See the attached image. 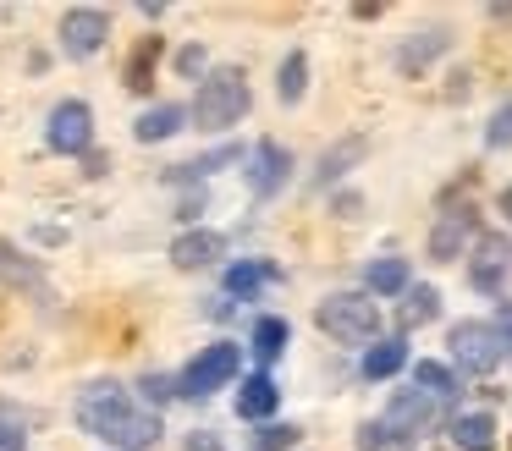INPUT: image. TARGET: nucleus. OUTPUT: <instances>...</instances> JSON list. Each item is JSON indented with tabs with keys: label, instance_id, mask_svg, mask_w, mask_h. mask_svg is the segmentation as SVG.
<instances>
[{
	"label": "nucleus",
	"instance_id": "f3484780",
	"mask_svg": "<svg viewBox=\"0 0 512 451\" xmlns=\"http://www.w3.org/2000/svg\"><path fill=\"white\" fill-rule=\"evenodd\" d=\"M402 363H408V341H402V336H386L380 347L364 352V380H391Z\"/></svg>",
	"mask_w": 512,
	"mask_h": 451
},
{
	"label": "nucleus",
	"instance_id": "7ed1b4c3",
	"mask_svg": "<svg viewBox=\"0 0 512 451\" xmlns=\"http://www.w3.org/2000/svg\"><path fill=\"white\" fill-rule=\"evenodd\" d=\"M320 330L336 341H375L380 330V303L369 292H336L320 303Z\"/></svg>",
	"mask_w": 512,
	"mask_h": 451
},
{
	"label": "nucleus",
	"instance_id": "a211bd4d",
	"mask_svg": "<svg viewBox=\"0 0 512 451\" xmlns=\"http://www.w3.org/2000/svg\"><path fill=\"white\" fill-rule=\"evenodd\" d=\"M413 391H424V396H435V402H452L457 396V374L446 369V363H413Z\"/></svg>",
	"mask_w": 512,
	"mask_h": 451
},
{
	"label": "nucleus",
	"instance_id": "f8f14e48",
	"mask_svg": "<svg viewBox=\"0 0 512 451\" xmlns=\"http://www.w3.org/2000/svg\"><path fill=\"white\" fill-rule=\"evenodd\" d=\"M468 237H474V204L446 209V215L435 220V231H430V253L435 259H457V253L468 248Z\"/></svg>",
	"mask_w": 512,
	"mask_h": 451
},
{
	"label": "nucleus",
	"instance_id": "6e6552de",
	"mask_svg": "<svg viewBox=\"0 0 512 451\" xmlns=\"http://www.w3.org/2000/svg\"><path fill=\"white\" fill-rule=\"evenodd\" d=\"M435 396H424V391H397L391 396V407H386V429L397 435V446H408V440H419L424 429L435 424Z\"/></svg>",
	"mask_w": 512,
	"mask_h": 451
},
{
	"label": "nucleus",
	"instance_id": "6ab92c4d",
	"mask_svg": "<svg viewBox=\"0 0 512 451\" xmlns=\"http://www.w3.org/2000/svg\"><path fill=\"white\" fill-rule=\"evenodd\" d=\"M281 352H287V319L265 314V319L254 325V358H259V363H276Z\"/></svg>",
	"mask_w": 512,
	"mask_h": 451
},
{
	"label": "nucleus",
	"instance_id": "5701e85b",
	"mask_svg": "<svg viewBox=\"0 0 512 451\" xmlns=\"http://www.w3.org/2000/svg\"><path fill=\"white\" fill-rule=\"evenodd\" d=\"M441 314V292L435 286H408V303H402V325H430V319Z\"/></svg>",
	"mask_w": 512,
	"mask_h": 451
},
{
	"label": "nucleus",
	"instance_id": "cd10ccee",
	"mask_svg": "<svg viewBox=\"0 0 512 451\" xmlns=\"http://www.w3.org/2000/svg\"><path fill=\"white\" fill-rule=\"evenodd\" d=\"M155 50H160L155 39H144V44H138L133 66H127V88H149V66H155Z\"/></svg>",
	"mask_w": 512,
	"mask_h": 451
},
{
	"label": "nucleus",
	"instance_id": "4468645a",
	"mask_svg": "<svg viewBox=\"0 0 512 451\" xmlns=\"http://www.w3.org/2000/svg\"><path fill=\"white\" fill-rule=\"evenodd\" d=\"M446 435H452L457 451H496V418L490 413H457L452 424H446Z\"/></svg>",
	"mask_w": 512,
	"mask_h": 451
},
{
	"label": "nucleus",
	"instance_id": "bb28decb",
	"mask_svg": "<svg viewBox=\"0 0 512 451\" xmlns=\"http://www.w3.org/2000/svg\"><path fill=\"white\" fill-rule=\"evenodd\" d=\"M358 154H364V138H353V143H342V149H331L320 160V182H331V176H342V165H353Z\"/></svg>",
	"mask_w": 512,
	"mask_h": 451
},
{
	"label": "nucleus",
	"instance_id": "f03ea898",
	"mask_svg": "<svg viewBox=\"0 0 512 451\" xmlns=\"http://www.w3.org/2000/svg\"><path fill=\"white\" fill-rule=\"evenodd\" d=\"M248 110V77L237 72V66H215L210 77L199 83V99H193V121L210 132L232 127V121H243Z\"/></svg>",
	"mask_w": 512,
	"mask_h": 451
},
{
	"label": "nucleus",
	"instance_id": "9d476101",
	"mask_svg": "<svg viewBox=\"0 0 512 451\" xmlns=\"http://www.w3.org/2000/svg\"><path fill=\"white\" fill-rule=\"evenodd\" d=\"M292 171V154L281 149V143H259L254 154H248V187H254L259 198H270L281 182H287Z\"/></svg>",
	"mask_w": 512,
	"mask_h": 451
},
{
	"label": "nucleus",
	"instance_id": "c85d7f7f",
	"mask_svg": "<svg viewBox=\"0 0 512 451\" xmlns=\"http://www.w3.org/2000/svg\"><path fill=\"white\" fill-rule=\"evenodd\" d=\"M485 143H490V149H507V143H512V99L496 110V116H490V127H485Z\"/></svg>",
	"mask_w": 512,
	"mask_h": 451
},
{
	"label": "nucleus",
	"instance_id": "0eeeda50",
	"mask_svg": "<svg viewBox=\"0 0 512 451\" xmlns=\"http://www.w3.org/2000/svg\"><path fill=\"white\" fill-rule=\"evenodd\" d=\"M45 143L56 154H89V143H94V110L83 105V99H61V105L50 110Z\"/></svg>",
	"mask_w": 512,
	"mask_h": 451
},
{
	"label": "nucleus",
	"instance_id": "412c9836",
	"mask_svg": "<svg viewBox=\"0 0 512 451\" xmlns=\"http://www.w3.org/2000/svg\"><path fill=\"white\" fill-rule=\"evenodd\" d=\"M303 88H309V61H303V50H292L287 61H281V77H276V94L281 105H298Z\"/></svg>",
	"mask_w": 512,
	"mask_h": 451
},
{
	"label": "nucleus",
	"instance_id": "4be33fe9",
	"mask_svg": "<svg viewBox=\"0 0 512 451\" xmlns=\"http://www.w3.org/2000/svg\"><path fill=\"white\" fill-rule=\"evenodd\" d=\"M265 281H276V270H270V264H259V259L232 264V270H226V292H232V297H254Z\"/></svg>",
	"mask_w": 512,
	"mask_h": 451
},
{
	"label": "nucleus",
	"instance_id": "20e7f679",
	"mask_svg": "<svg viewBox=\"0 0 512 451\" xmlns=\"http://www.w3.org/2000/svg\"><path fill=\"white\" fill-rule=\"evenodd\" d=\"M237 363H243V352L232 347V341H215V347H204L199 358L182 369V380H177V391L188 396V402H204L210 391H221L226 380L237 374Z\"/></svg>",
	"mask_w": 512,
	"mask_h": 451
},
{
	"label": "nucleus",
	"instance_id": "39448f33",
	"mask_svg": "<svg viewBox=\"0 0 512 451\" xmlns=\"http://www.w3.org/2000/svg\"><path fill=\"white\" fill-rule=\"evenodd\" d=\"M452 352H457V363H463L468 374H490L501 358H507V347H501V336H496V325H479V319H463V325H452Z\"/></svg>",
	"mask_w": 512,
	"mask_h": 451
},
{
	"label": "nucleus",
	"instance_id": "2eb2a0df",
	"mask_svg": "<svg viewBox=\"0 0 512 451\" xmlns=\"http://www.w3.org/2000/svg\"><path fill=\"white\" fill-rule=\"evenodd\" d=\"M446 44H452V39H446V33L441 28H430V33H413V39L408 44H402V55H397V66H402V72H424V66H430L435 61V55H446Z\"/></svg>",
	"mask_w": 512,
	"mask_h": 451
},
{
	"label": "nucleus",
	"instance_id": "72a5a7b5",
	"mask_svg": "<svg viewBox=\"0 0 512 451\" xmlns=\"http://www.w3.org/2000/svg\"><path fill=\"white\" fill-rule=\"evenodd\" d=\"M0 451H23V429L17 424H0Z\"/></svg>",
	"mask_w": 512,
	"mask_h": 451
},
{
	"label": "nucleus",
	"instance_id": "473e14b6",
	"mask_svg": "<svg viewBox=\"0 0 512 451\" xmlns=\"http://www.w3.org/2000/svg\"><path fill=\"white\" fill-rule=\"evenodd\" d=\"M490 325H496V336H501V347L512 352V303H501L496 308V319H490Z\"/></svg>",
	"mask_w": 512,
	"mask_h": 451
},
{
	"label": "nucleus",
	"instance_id": "aec40b11",
	"mask_svg": "<svg viewBox=\"0 0 512 451\" xmlns=\"http://www.w3.org/2000/svg\"><path fill=\"white\" fill-rule=\"evenodd\" d=\"M364 281H369V292H380V297L408 292V259H375Z\"/></svg>",
	"mask_w": 512,
	"mask_h": 451
},
{
	"label": "nucleus",
	"instance_id": "423d86ee",
	"mask_svg": "<svg viewBox=\"0 0 512 451\" xmlns=\"http://www.w3.org/2000/svg\"><path fill=\"white\" fill-rule=\"evenodd\" d=\"M507 275H512V237H501V231L479 237L474 253H468V286L474 292H501Z\"/></svg>",
	"mask_w": 512,
	"mask_h": 451
},
{
	"label": "nucleus",
	"instance_id": "f257e3e1",
	"mask_svg": "<svg viewBox=\"0 0 512 451\" xmlns=\"http://www.w3.org/2000/svg\"><path fill=\"white\" fill-rule=\"evenodd\" d=\"M78 424L89 429V435L111 440L116 451H149L160 440V418L144 413V407H133V396L116 380H100L78 396Z\"/></svg>",
	"mask_w": 512,
	"mask_h": 451
},
{
	"label": "nucleus",
	"instance_id": "393cba45",
	"mask_svg": "<svg viewBox=\"0 0 512 451\" xmlns=\"http://www.w3.org/2000/svg\"><path fill=\"white\" fill-rule=\"evenodd\" d=\"M292 446H298V429L292 424H259L254 451H292Z\"/></svg>",
	"mask_w": 512,
	"mask_h": 451
},
{
	"label": "nucleus",
	"instance_id": "2f4dec72",
	"mask_svg": "<svg viewBox=\"0 0 512 451\" xmlns=\"http://www.w3.org/2000/svg\"><path fill=\"white\" fill-rule=\"evenodd\" d=\"M188 451H226V446H221V435H215V429H193Z\"/></svg>",
	"mask_w": 512,
	"mask_h": 451
},
{
	"label": "nucleus",
	"instance_id": "f704fd0d",
	"mask_svg": "<svg viewBox=\"0 0 512 451\" xmlns=\"http://www.w3.org/2000/svg\"><path fill=\"white\" fill-rule=\"evenodd\" d=\"M501 215L512 220V187H507V193H501Z\"/></svg>",
	"mask_w": 512,
	"mask_h": 451
},
{
	"label": "nucleus",
	"instance_id": "a878e982",
	"mask_svg": "<svg viewBox=\"0 0 512 451\" xmlns=\"http://www.w3.org/2000/svg\"><path fill=\"white\" fill-rule=\"evenodd\" d=\"M358 451H397V435L386 429V418H369V424L358 429Z\"/></svg>",
	"mask_w": 512,
	"mask_h": 451
},
{
	"label": "nucleus",
	"instance_id": "b1692460",
	"mask_svg": "<svg viewBox=\"0 0 512 451\" xmlns=\"http://www.w3.org/2000/svg\"><path fill=\"white\" fill-rule=\"evenodd\" d=\"M232 160H243V149H237V143H226V149H215V154H199V160L177 165V171H171V182H193V176H210L215 165H232Z\"/></svg>",
	"mask_w": 512,
	"mask_h": 451
},
{
	"label": "nucleus",
	"instance_id": "ddd939ff",
	"mask_svg": "<svg viewBox=\"0 0 512 451\" xmlns=\"http://www.w3.org/2000/svg\"><path fill=\"white\" fill-rule=\"evenodd\" d=\"M276 402H281L276 380H270V374H248L243 391H237V418H248V424H265V418L276 413Z\"/></svg>",
	"mask_w": 512,
	"mask_h": 451
},
{
	"label": "nucleus",
	"instance_id": "9b49d317",
	"mask_svg": "<svg viewBox=\"0 0 512 451\" xmlns=\"http://www.w3.org/2000/svg\"><path fill=\"white\" fill-rule=\"evenodd\" d=\"M221 253H226L221 231H182V237L171 242V264H177V270H210Z\"/></svg>",
	"mask_w": 512,
	"mask_h": 451
},
{
	"label": "nucleus",
	"instance_id": "7c9ffc66",
	"mask_svg": "<svg viewBox=\"0 0 512 451\" xmlns=\"http://www.w3.org/2000/svg\"><path fill=\"white\" fill-rule=\"evenodd\" d=\"M177 72H182V77H199V72H204V50H199V44H188V50L177 55Z\"/></svg>",
	"mask_w": 512,
	"mask_h": 451
},
{
	"label": "nucleus",
	"instance_id": "dca6fc26",
	"mask_svg": "<svg viewBox=\"0 0 512 451\" xmlns=\"http://www.w3.org/2000/svg\"><path fill=\"white\" fill-rule=\"evenodd\" d=\"M182 121H188L182 105H155L133 121V132H138V143H160V138H171V132H182Z\"/></svg>",
	"mask_w": 512,
	"mask_h": 451
},
{
	"label": "nucleus",
	"instance_id": "c756f323",
	"mask_svg": "<svg viewBox=\"0 0 512 451\" xmlns=\"http://www.w3.org/2000/svg\"><path fill=\"white\" fill-rule=\"evenodd\" d=\"M144 396L155 407H166L171 396H182V391H177V380H166V374H144Z\"/></svg>",
	"mask_w": 512,
	"mask_h": 451
},
{
	"label": "nucleus",
	"instance_id": "1a4fd4ad",
	"mask_svg": "<svg viewBox=\"0 0 512 451\" xmlns=\"http://www.w3.org/2000/svg\"><path fill=\"white\" fill-rule=\"evenodd\" d=\"M105 33H111V22H105V11L94 6H78L61 17V50L72 55V61H89L94 50L105 44Z\"/></svg>",
	"mask_w": 512,
	"mask_h": 451
}]
</instances>
